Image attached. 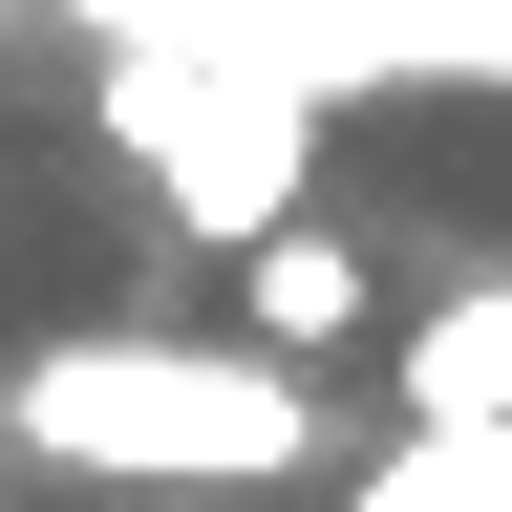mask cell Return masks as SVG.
Here are the masks:
<instances>
[{"label": "cell", "mask_w": 512, "mask_h": 512, "mask_svg": "<svg viewBox=\"0 0 512 512\" xmlns=\"http://www.w3.org/2000/svg\"><path fill=\"white\" fill-rule=\"evenodd\" d=\"M0 448H22V470H86V491H299L342 427H320V363H278V342L86 320V342L0 363Z\"/></svg>", "instance_id": "cell-1"}, {"label": "cell", "mask_w": 512, "mask_h": 512, "mask_svg": "<svg viewBox=\"0 0 512 512\" xmlns=\"http://www.w3.org/2000/svg\"><path fill=\"white\" fill-rule=\"evenodd\" d=\"M86 128H107V150L150 171L214 256H256V235H299V214H320V107H299V86H256V64L107 43V64H86Z\"/></svg>", "instance_id": "cell-2"}, {"label": "cell", "mask_w": 512, "mask_h": 512, "mask_svg": "<svg viewBox=\"0 0 512 512\" xmlns=\"http://www.w3.org/2000/svg\"><path fill=\"white\" fill-rule=\"evenodd\" d=\"M86 43H192L256 86L342 107V86H512V0H64Z\"/></svg>", "instance_id": "cell-3"}, {"label": "cell", "mask_w": 512, "mask_h": 512, "mask_svg": "<svg viewBox=\"0 0 512 512\" xmlns=\"http://www.w3.org/2000/svg\"><path fill=\"white\" fill-rule=\"evenodd\" d=\"M235 342H278V363H320V342H384V256H363L342 214L256 235V256H235Z\"/></svg>", "instance_id": "cell-4"}, {"label": "cell", "mask_w": 512, "mask_h": 512, "mask_svg": "<svg viewBox=\"0 0 512 512\" xmlns=\"http://www.w3.org/2000/svg\"><path fill=\"white\" fill-rule=\"evenodd\" d=\"M384 384H406V427H512V256L448 278L406 342H384Z\"/></svg>", "instance_id": "cell-5"}]
</instances>
